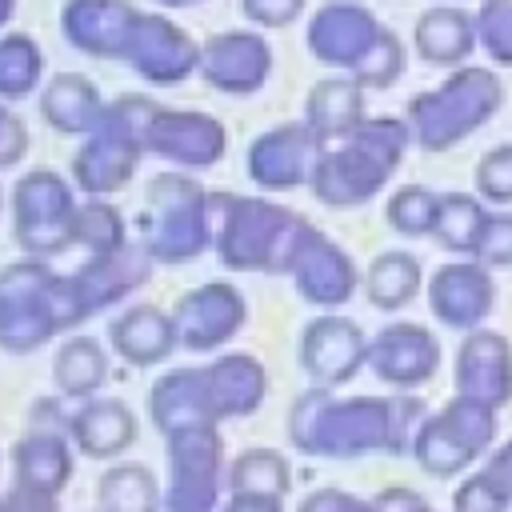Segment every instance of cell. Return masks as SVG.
<instances>
[{
	"label": "cell",
	"instance_id": "7402d4cb",
	"mask_svg": "<svg viewBox=\"0 0 512 512\" xmlns=\"http://www.w3.org/2000/svg\"><path fill=\"white\" fill-rule=\"evenodd\" d=\"M108 352L96 336H64L52 352V380L56 392L68 400H88L108 384Z\"/></svg>",
	"mask_w": 512,
	"mask_h": 512
},
{
	"label": "cell",
	"instance_id": "f1b7e54d",
	"mask_svg": "<svg viewBox=\"0 0 512 512\" xmlns=\"http://www.w3.org/2000/svg\"><path fill=\"white\" fill-rule=\"evenodd\" d=\"M408 284H412V264H408L400 252L380 256V260H376V268H372V276H368L372 300H376L380 308H396V304H404V300H408V292H412Z\"/></svg>",
	"mask_w": 512,
	"mask_h": 512
},
{
	"label": "cell",
	"instance_id": "ffe728a7",
	"mask_svg": "<svg viewBox=\"0 0 512 512\" xmlns=\"http://www.w3.org/2000/svg\"><path fill=\"white\" fill-rule=\"evenodd\" d=\"M288 272H292V280L308 304H340L352 296V284H356V272L344 260V252L332 248L316 228L304 236Z\"/></svg>",
	"mask_w": 512,
	"mask_h": 512
},
{
	"label": "cell",
	"instance_id": "2e32d148",
	"mask_svg": "<svg viewBox=\"0 0 512 512\" xmlns=\"http://www.w3.org/2000/svg\"><path fill=\"white\" fill-rule=\"evenodd\" d=\"M364 360L360 328L340 316H320L300 332V368L316 384H344Z\"/></svg>",
	"mask_w": 512,
	"mask_h": 512
},
{
	"label": "cell",
	"instance_id": "d4e9b609",
	"mask_svg": "<svg viewBox=\"0 0 512 512\" xmlns=\"http://www.w3.org/2000/svg\"><path fill=\"white\" fill-rule=\"evenodd\" d=\"M292 488V468L276 448H248L228 460V492L280 496Z\"/></svg>",
	"mask_w": 512,
	"mask_h": 512
},
{
	"label": "cell",
	"instance_id": "5b68a950",
	"mask_svg": "<svg viewBox=\"0 0 512 512\" xmlns=\"http://www.w3.org/2000/svg\"><path fill=\"white\" fill-rule=\"evenodd\" d=\"M388 404L380 400H332L312 388L292 404L288 440L308 456H360L384 440Z\"/></svg>",
	"mask_w": 512,
	"mask_h": 512
},
{
	"label": "cell",
	"instance_id": "4dcf8cb0",
	"mask_svg": "<svg viewBox=\"0 0 512 512\" xmlns=\"http://www.w3.org/2000/svg\"><path fill=\"white\" fill-rule=\"evenodd\" d=\"M24 152H28V132H24V124H20L8 108H0V168H12L16 160H24Z\"/></svg>",
	"mask_w": 512,
	"mask_h": 512
},
{
	"label": "cell",
	"instance_id": "6da1fadb",
	"mask_svg": "<svg viewBox=\"0 0 512 512\" xmlns=\"http://www.w3.org/2000/svg\"><path fill=\"white\" fill-rule=\"evenodd\" d=\"M84 320L88 308L72 276L52 272L36 256L0 268V352L28 356Z\"/></svg>",
	"mask_w": 512,
	"mask_h": 512
},
{
	"label": "cell",
	"instance_id": "836d02e7",
	"mask_svg": "<svg viewBox=\"0 0 512 512\" xmlns=\"http://www.w3.org/2000/svg\"><path fill=\"white\" fill-rule=\"evenodd\" d=\"M220 512H284L280 496H260V492H228Z\"/></svg>",
	"mask_w": 512,
	"mask_h": 512
},
{
	"label": "cell",
	"instance_id": "8992f818",
	"mask_svg": "<svg viewBox=\"0 0 512 512\" xmlns=\"http://www.w3.org/2000/svg\"><path fill=\"white\" fill-rule=\"evenodd\" d=\"M76 216L80 204L60 172L36 168L16 180L12 188V236L24 256L48 260L76 244Z\"/></svg>",
	"mask_w": 512,
	"mask_h": 512
},
{
	"label": "cell",
	"instance_id": "9a60e30c",
	"mask_svg": "<svg viewBox=\"0 0 512 512\" xmlns=\"http://www.w3.org/2000/svg\"><path fill=\"white\" fill-rule=\"evenodd\" d=\"M268 44L260 36H248V32H224V36H212L204 48H200V72L212 88L228 92V96H248L264 84L268 76Z\"/></svg>",
	"mask_w": 512,
	"mask_h": 512
},
{
	"label": "cell",
	"instance_id": "ac0fdd59",
	"mask_svg": "<svg viewBox=\"0 0 512 512\" xmlns=\"http://www.w3.org/2000/svg\"><path fill=\"white\" fill-rule=\"evenodd\" d=\"M312 140L316 132L304 124H280L272 132H264L260 140H252L248 148V176L260 184V188H292V184H304L308 180V168H312Z\"/></svg>",
	"mask_w": 512,
	"mask_h": 512
},
{
	"label": "cell",
	"instance_id": "cb8c5ba5",
	"mask_svg": "<svg viewBox=\"0 0 512 512\" xmlns=\"http://www.w3.org/2000/svg\"><path fill=\"white\" fill-rule=\"evenodd\" d=\"M160 480L140 460H116L104 468L96 484V508L100 512H160Z\"/></svg>",
	"mask_w": 512,
	"mask_h": 512
},
{
	"label": "cell",
	"instance_id": "f546056e",
	"mask_svg": "<svg viewBox=\"0 0 512 512\" xmlns=\"http://www.w3.org/2000/svg\"><path fill=\"white\" fill-rule=\"evenodd\" d=\"M0 512H60V496H48V492H36L12 480L0 492Z\"/></svg>",
	"mask_w": 512,
	"mask_h": 512
},
{
	"label": "cell",
	"instance_id": "52a82bcc",
	"mask_svg": "<svg viewBox=\"0 0 512 512\" xmlns=\"http://www.w3.org/2000/svg\"><path fill=\"white\" fill-rule=\"evenodd\" d=\"M228 488L224 440L216 424L168 436V484L160 512H220Z\"/></svg>",
	"mask_w": 512,
	"mask_h": 512
},
{
	"label": "cell",
	"instance_id": "7a4b0ae2",
	"mask_svg": "<svg viewBox=\"0 0 512 512\" xmlns=\"http://www.w3.org/2000/svg\"><path fill=\"white\" fill-rule=\"evenodd\" d=\"M216 260L232 272H288L312 224L272 200L212 192Z\"/></svg>",
	"mask_w": 512,
	"mask_h": 512
},
{
	"label": "cell",
	"instance_id": "7c38bea8",
	"mask_svg": "<svg viewBox=\"0 0 512 512\" xmlns=\"http://www.w3.org/2000/svg\"><path fill=\"white\" fill-rule=\"evenodd\" d=\"M152 264H156L152 252H148L140 240H128V244H120V248H112V252L88 256V260L72 272L76 292H80V300H84V308H88V320H92L96 312L116 308V304L128 300L136 288H144L148 276H152Z\"/></svg>",
	"mask_w": 512,
	"mask_h": 512
},
{
	"label": "cell",
	"instance_id": "3957f363",
	"mask_svg": "<svg viewBox=\"0 0 512 512\" xmlns=\"http://www.w3.org/2000/svg\"><path fill=\"white\" fill-rule=\"evenodd\" d=\"M212 192L192 176L164 172L148 184L140 212V244L156 264H188L212 244Z\"/></svg>",
	"mask_w": 512,
	"mask_h": 512
},
{
	"label": "cell",
	"instance_id": "1f68e13d",
	"mask_svg": "<svg viewBox=\"0 0 512 512\" xmlns=\"http://www.w3.org/2000/svg\"><path fill=\"white\" fill-rule=\"evenodd\" d=\"M296 512H368V508L356 496H344L336 488H320V492H308Z\"/></svg>",
	"mask_w": 512,
	"mask_h": 512
},
{
	"label": "cell",
	"instance_id": "30bf717a",
	"mask_svg": "<svg viewBox=\"0 0 512 512\" xmlns=\"http://www.w3.org/2000/svg\"><path fill=\"white\" fill-rule=\"evenodd\" d=\"M228 148V132L208 112L160 108L148 120V152L180 164V168H212Z\"/></svg>",
	"mask_w": 512,
	"mask_h": 512
},
{
	"label": "cell",
	"instance_id": "ba28073f",
	"mask_svg": "<svg viewBox=\"0 0 512 512\" xmlns=\"http://www.w3.org/2000/svg\"><path fill=\"white\" fill-rule=\"evenodd\" d=\"M72 436H68V412L56 396H44L28 408V432L12 444V480L28 484L36 492L60 496L72 480Z\"/></svg>",
	"mask_w": 512,
	"mask_h": 512
},
{
	"label": "cell",
	"instance_id": "4fadbf2b",
	"mask_svg": "<svg viewBox=\"0 0 512 512\" xmlns=\"http://www.w3.org/2000/svg\"><path fill=\"white\" fill-rule=\"evenodd\" d=\"M124 60L152 84H180L184 76H192V68H200V48L176 24L136 12Z\"/></svg>",
	"mask_w": 512,
	"mask_h": 512
},
{
	"label": "cell",
	"instance_id": "83f0119b",
	"mask_svg": "<svg viewBox=\"0 0 512 512\" xmlns=\"http://www.w3.org/2000/svg\"><path fill=\"white\" fill-rule=\"evenodd\" d=\"M76 244H84L92 256L128 244L124 216L104 196H88V204H80V216H76Z\"/></svg>",
	"mask_w": 512,
	"mask_h": 512
},
{
	"label": "cell",
	"instance_id": "e0dca14e",
	"mask_svg": "<svg viewBox=\"0 0 512 512\" xmlns=\"http://www.w3.org/2000/svg\"><path fill=\"white\" fill-rule=\"evenodd\" d=\"M108 344L124 364L156 368L180 348V336L172 312H160L156 304H132L108 324Z\"/></svg>",
	"mask_w": 512,
	"mask_h": 512
},
{
	"label": "cell",
	"instance_id": "d6a6232c",
	"mask_svg": "<svg viewBox=\"0 0 512 512\" xmlns=\"http://www.w3.org/2000/svg\"><path fill=\"white\" fill-rule=\"evenodd\" d=\"M296 8H300V0H244V12L260 24H284L296 16Z\"/></svg>",
	"mask_w": 512,
	"mask_h": 512
},
{
	"label": "cell",
	"instance_id": "4316f807",
	"mask_svg": "<svg viewBox=\"0 0 512 512\" xmlns=\"http://www.w3.org/2000/svg\"><path fill=\"white\" fill-rule=\"evenodd\" d=\"M40 48L28 36H4L0 40V96L4 100H24L36 80H40Z\"/></svg>",
	"mask_w": 512,
	"mask_h": 512
},
{
	"label": "cell",
	"instance_id": "9c48e42d",
	"mask_svg": "<svg viewBox=\"0 0 512 512\" xmlns=\"http://www.w3.org/2000/svg\"><path fill=\"white\" fill-rule=\"evenodd\" d=\"M176 320V336L180 348L188 352H220L224 344H232L248 320V300L240 296L236 284L224 280H208L192 292H184L172 308Z\"/></svg>",
	"mask_w": 512,
	"mask_h": 512
},
{
	"label": "cell",
	"instance_id": "8fae6325",
	"mask_svg": "<svg viewBox=\"0 0 512 512\" xmlns=\"http://www.w3.org/2000/svg\"><path fill=\"white\" fill-rule=\"evenodd\" d=\"M148 420L152 428L168 440L192 428H208L220 424L216 400H212V384H208V368H172L164 372L152 388H148Z\"/></svg>",
	"mask_w": 512,
	"mask_h": 512
},
{
	"label": "cell",
	"instance_id": "277c9868",
	"mask_svg": "<svg viewBox=\"0 0 512 512\" xmlns=\"http://www.w3.org/2000/svg\"><path fill=\"white\" fill-rule=\"evenodd\" d=\"M152 112H156V104L144 96H120V100L104 104L92 136L84 140V148L72 160V180L80 184V192L112 196L132 180L140 156L148 152Z\"/></svg>",
	"mask_w": 512,
	"mask_h": 512
},
{
	"label": "cell",
	"instance_id": "e575fe53",
	"mask_svg": "<svg viewBox=\"0 0 512 512\" xmlns=\"http://www.w3.org/2000/svg\"><path fill=\"white\" fill-rule=\"evenodd\" d=\"M160 4H196V0H160Z\"/></svg>",
	"mask_w": 512,
	"mask_h": 512
},
{
	"label": "cell",
	"instance_id": "5bb4252c",
	"mask_svg": "<svg viewBox=\"0 0 512 512\" xmlns=\"http://www.w3.org/2000/svg\"><path fill=\"white\" fill-rule=\"evenodd\" d=\"M136 412L120 396H88L68 412V436L88 460H120L136 444Z\"/></svg>",
	"mask_w": 512,
	"mask_h": 512
},
{
	"label": "cell",
	"instance_id": "44dd1931",
	"mask_svg": "<svg viewBox=\"0 0 512 512\" xmlns=\"http://www.w3.org/2000/svg\"><path fill=\"white\" fill-rule=\"evenodd\" d=\"M136 12L124 0H76L68 8V40L88 56H124Z\"/></svg>",
	"mask_w": 512,
	"mask_h": 512
},
{
	"label": "cell",
	"instance_id": "d590c367",
	"mask_svg": "<svg viewBox=\"0 0 512 512\" xmlns=\"http://www.w3.org/2000/svg\"><path fill=\"white\" fill-rule=\"evenodd\" d=\"M96 512H100V508H96Z\"/></svg>",
	"mask_w": 512,
	"mask_h": 512
},
{
	"label": "cell",
	"instance_id": "603a6c76",
	"mask_svg": "<svg viewBox=\"0 0 512 512\" xmlns=\"http://www.w3.org/2000/svg\"><path fill=\"white\" fill-rule=\"evenodd\" d=\"M104 104H100V92L88 76L80 72H68V76H56L44 96H40V116L56 128V132H92L96 120H100Z\"/></svg>",
	"mask_w": 512,
	"mask_h": 512
},
{
	"label": "cell",
	"instance_id": "d6986e66",
	"mask_svg": "<svg viewBox=\"0 0 512 512\" xmlns=\"http://www.w3.org/2000/svg\"><path fill=\"white\" fill-rule=\"evenodd\" d=\"M204 368H208V384H212L220 420H244L264 404L268 368L252 352H220Z\"/></svg>",
	"mask_w": 512,
	"mask_h": 512
},
{
	"label": "cell",
	"instance_id": "484cf974",
	"mask_svg": "<svg viewBox=\"0 0 512 512\" xmlns=\"http://www.w3.org/2000/svg\"><path fill=\"white\" fill-rule=\"evenodd\" d=\"M356 116H360V96H356V88L336 84V80L312 88V100H308V128L316 132V140L352 132V128H356Z\"/></svg>",
	"mask_w": 512,
	"mask_h": 512
}]
</instances>
